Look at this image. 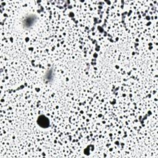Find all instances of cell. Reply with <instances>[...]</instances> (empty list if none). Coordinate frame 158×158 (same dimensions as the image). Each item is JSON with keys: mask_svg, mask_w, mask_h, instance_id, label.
I'll use <instances>...</instances> for the list:
<instances>
[{"mask_svg": "<svg viewBox=\"0 0 158 158\" xmlns=\"http://www.w3.org/2000/svg\"><path fill=\"white\" fill-rule=\"evenodd\" d=\"M38 124L42 128H47L49 125V121L44 116H41L37 120Z\"/></svg>", "mask_w": 158, "mask_h": 158, "instance_id": "cell-1", "label": "cell"}]
</instances>
